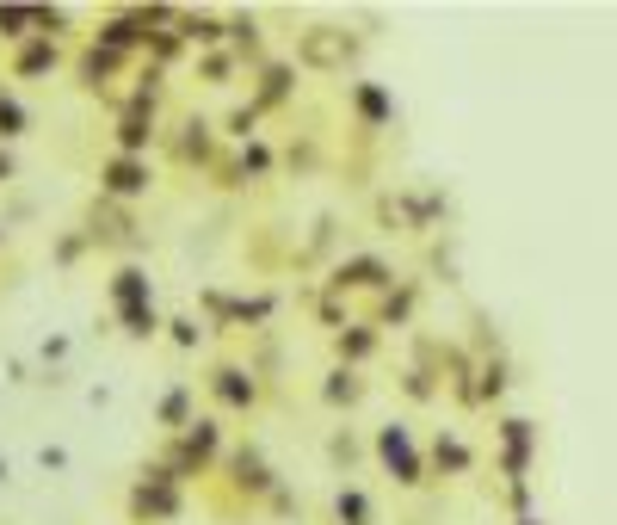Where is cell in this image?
<instances>
[{"mask_svg": "<svg viewBox=\"0 0 617 525\" xmlns=\"http://www.w3.org/2000/svg\"><path fill=\"white\" fill-rule=\"evenodd\" d=\"M216 396H223L229 408H253V402H260V390H253V377H247L241 365H223V371H216Z\"/></svg>", "mask_w": 617, "mask_h": 525, "instance_id": "cell-7", "label": "cell"}, {"mask_svg": "<svg viewBox=\"0 0 617 525\" xmlns=\"http://www.w3.org/2000/svg\"><path fill=\"white\" fill-rule=\"evenodd\" d=\"M377 458L389 464V476H395V482H408V488L420 482V451H414L408 427H383V433H377Z\"/></svg>", "mask_w": 617, "mask_h": 525, "instance_id": "cell-1", "label": "cell"}, {"mask_svg": "<svg viewBox=\"0 0 617 525\" xmlns=\"http://www.w3.org/2000/svg\"><path fill=\"white\" fill-rule=\"evenodd\" d=\"M130 507H136V519H173V513H179V488H173L161 470H149V482H136Z\"/></svg>", "mask_w": 617, "mask_h": 525, "instance_id": "cell-3", "label": "cell"}, {"mask_svg": "<svg viewBox=\"0 0 617 525\" xmlns=\"http://www.w3.org/2000/svg\"><path fill=\"white\" fill-rule=\"evenodd\" d=\"M321 396H328V402H346V408H352L358 396H365V383H358V377H352V371L340 365V371L328 377V390H321Z\"/></svg>", "mask_w": 617, "mask_h": 525, "instance_id": "cell-13", "label": "cell"}, {"mask_svg": "<svg viewBox=\"0 0 617 525\" xmlns=\"http://www.w3.org/2000/svg\"><path fill=\"white\" fill-rule=\"evenodd\" d=\"M253 118H260V112H253V105H241V112L229 118V130H235V136H253Z\"/></svg>", "mask_w": 617, "mask_h": 525, "instance_id": "cell-31", "label": "cell"}, {"mask_svg": "<svg viewBox=\"0 0 617 525\" xmlns=\"http://www.w3.org/2000/svg\"><path fill=\"white\" fill-rule=\"evenodd\" d=\"M506 445H513V451H531V420H506Z\"/></svg>", "mask_w": 617, "mask_h": 525, "instance_id": "cell-27", "label": "cell"}, {"mask_svg": "<svg viewBox=\"0 0 617 525\" xmlns=\"http://www.w3.org/2000/svg\"><path fill=\"white\" fill-rule=\"evenodd\" d=\"M519 525H543V519H519Z\"/></svg>", "mask_w": 617, "mask_h": 525, "instance_id": "cell-34", "label": "cell"}, {"mask_svg": "<svg viewBox=\"0 0 617 525\" xmlns=\"http://www.w3.org/2000/svg\"><path fill=\"white\" fill-rule=\"evenodd\" d=\"M500 390H506V365L494 359V365L482 371V396H500Z\"/></svg>", "mask_w": 617, "mask_h": 525, "instance_id": "cell-28", "label": "cell"}, {"mask_svg": "<svg viewBox=\"0 0 617 525\" xmlns=\"http://www.w3.org/2000/svg\"><path fill=\"white\" fill-rule=\"evenodd\" d=\"M352 99H358V118H365V124H389V118H395L389 93H383V87H371V81H358V87H352Z\"/></svg>", "mask_w": 617, "mask_h": 525, "instance_id": "cell-9", "label": "cell"}, {"mask_svg": "<svg viewBox=\"0 0 617 525\" xmlns=\"http://www.w3.org/2000/svg\"><path fill=\"white\" fill-rule=\"evenodd\" d=\"M149 143H155V112L149 105H130L124 124H118V155H142Z\"/></svg>", "mask_w": 617, "mask_h": 525, "instance_id": "cell-5", "label": "cell"}, {"mask_svg": "<svg viewBox=\"0 0 617 525\" xmlns=\"http://www.w3.org/2000/svg\"><path fill=\"white\" fill-rule=\"evenodd\" d=\"M161 328V315L155 309H136V315H124V334H136V340H149Z\"/></svg>", "mask_w": 617, "mask_h": 525, "instance_id": "cell-24", "label": "cell"}, {"mask_svg": "<svg viewBox=\"0 0 617 525\" xmlns=\"http://www.w3.org/2000/svg\"><path fill=\"white\" fill-rule=\"evenodd\" d=\"M167 328H173L179 346H198V322H192V315H179V322H167Z\"/></svg>", "mask_w": 617, "mask_h": 525, "instance_id": "cell-29", "label": "cell"}, {"mask_svg": "<svg viewBox=\"0 0 617 525\" xmlns=\"http://www.w3.org/2000/svg\"><path fill=\"white\" fill-rule=\"evenodd\" d=\"M334 346H340V359H365L371 346H377V334H371V328H340Z\"/></svg>", "mask_w": 617, "mask_h": 525, "instance_id": "cell-17", "label": "cell"}, {"mask_svg": "<svg viewBox=\"0 0 617 525\" xmlns=\"http://www.w3.org/2000/svg\"><path fill=\"white\" fill-rule=\"evenodd\" d=\"M179 25H186V38H192V44H216V38H223V25H216L210 13H204V19L192 13V19H179Z\"/></svg>", "mask_w": 617, "mask_h": 525, "instance_id": "cell-21", "label": "cell"}, {"mask_svg": "<svg viewBox=\"0 0 617 525\" xmlns=\"http://www.w3.org/2000/svg\"><path fill=\"white\" fill-rule=\"evenodd\" d=\"M432 458H439L445 470H469V445H463V439H445V433H439V445H432Z\"/></svg>", "mask_w": 617, "mask_h": 525, "instance_id": "cell-20", "label": "cell"}, {"mask_svg": "<svg viewBox=\"0 0 617 525\" xmlns=\"http://www.w3.org/2000/svg\"><path fill=\"white\" fill-rule=\"evenodd\" d=\"M44 68H56V44H50V38H38V44L19 50V75H44Z\"/></svg>", "mask_w": 617, "mask_h": 525, "instance_id": "cell-11", "label": "cell"}, {"mask_svg": "<svg viewBox=\"0 0 617 525\" xmlns=\"http://www.w3.org/2000/svg\"><path fill=\"white\" fill-rule=\"evenodd\" d=\"M179 451H186L192 464H204L210 451H216V427H210V420H186V439H179Z\"/></svg>", "mask_w": 617, "mask_h": 525, "instance_id": "cell-10", "label": "cell"}, {"mask_svg": "<svg viewBox=\"0 0 617 525\" xmlns=\"http://www.w3.org/2000/svg\"><path fill=\"white\" fill-rule=\"evenodd\" d=\"M112 68H118V56H112V50H87V56H81V81H87V87H99L105 75H112Z\"/></svg>", "mask_w": 617, "mask_h": 525, "instance_id": "cell-18", "label": "cell"}, {"mask_svg": "<svg viewBox=\"0 0 617 525\" xmlns=\"http://www.w3.org/2000/svg\"><path fill=\"white\" fill-rule=\"evenodd\" d=\"M31 25H38L44 38L56 44V31H68V13H62V7H38V19H31Z\"/></svg>", "mask_w": 617, "mask_h": 525, "instance_id": "cell-25", "label": "cell"}, {"mask_svg": "<svg viewBox=\"0 0 617 525\" xmlns=\"http://www.w3.org/2000/svg\"><path fill=\"white\" fill-rule=\"evenodd\" d=\"M25 124H31L25 105H19L13 93H0V143H7V136H25Z\"/></svg>", "mask_w": 617, "mask_h": 525, "instance_id": "cell-15", "label": "cell"}, {"mask_svg": "<svg viewBox=\"0 0 617 525\" xmlns=\"http://www.w3.org/2000/svg\"><path fill=\"white\" fill-rule=\"evenodd\" d=\"M31 19L38 7H0V38H31Z\"/></svg>", "mask_w": 617, "mask_h": 525, "instance_id": "cell-16", "label": "cell"}, {"mask_svg": "<svg viewBox=\"0 0 617 525\" xmlns=\"http://www.w3.org/2000/svg\"><path fill=\"white\" fill-rule=\"evenodd\" d=\"M328 451H334V464H352V458H358V445H352L346 433H334V445H328Z\"/></svg>", "mask_w": 617, "mask_h": 525, "instance_id": "cell-30", "label": "cell"}, {"mask_svg": "<svg viewBox=\"0 0 617 525\" xmlns=\"http://www.w3.org/2000/svg\"><path fill=\"white\" fill-rule=\"evenodd\" d=\"M161 420H167V427H186V420H192V396H186V390H173V396L161 402Z\"/></svg>", "mask_w": 617, "mask_h": 525, "instance_id": "cell-22", "label": "cell"}, {"mask_svg": "<svg viewBox=\"0 0 617 525\" xmlns=\"http://www.w3.org/2000/svg\"><path fill=\"white\" fill-rule=\"evenodd\" d=\"M266 167H272V155H266L260 143H247V149H241V167H235V173L247 180V173H266Z\"/></svg>", "mask_w": 617, "mask_h": 525, "instance_id": "cell-26", "label": "cell"}, {"mask_svg": "<svg viewBox=\"0 0 617 525\" xmlns=\"http://www.w3.org/2000/svg\"><path fill=\"white\" fill-rule=\"evenodd\" d=\"M235 482L241 488H253V495H266V488H272V470H266V458H260V451H235Z\"/></svg>", "mask_w": 617, "mask_h": 525, "instance_id": "cell-8", "label": "cell"}, {"mask_svg": "<svg viewBox=\"0 0 617 525\" xmlns=\"http://www.w3.org/2000/svg\"><path fill=\"white\" fill-rule=\"evenodd\" d=\"M112 303H118V315H136V309H155V291H149V272H142V266H124V272L112 278Z\"/></svg>", "mask_w": 617, "mask_h": 525, "instance_id": "cell-4", "label": "cell"}, {"mask_svg": "<svg viewBox=\"0 0 617 525\" xmlns=\"http://www.w3.org/2000/svg\"><path fill=\"white\" fill-rule=\"evenodd\" d=\"M389 278H395V272H389V266H383L377 254H358V260H346V266H340V278H334V285H358V291H377V285H389Z\"/></svg>", "mask_w": 617, "mask_h": 525, "instance_id": "cell-6", "label": "cell"}, {"mask_svg": "<svg viewBox=\"0 0 617 525\" xmlns=\"http://www.w3.org/2000/svg\"><path fill=\"white\" fill-rule=\"evenodd\" d=\"M334 513H340V525H371V501L358 495V488H340V501H334Z\"/></svg>", "mask_w": 617, "mask_h": 525, "instance_id": "cell-12", "label": "cell"}, {"mask_svg": "<svg viewBox=\"0 0 617 525\" xmlns=\"http://www.w3.org/2000/svg\"><path fill=\"white\" fill-rule=\"evenodd\" d=\"M149 180H155V173H149V161H142V155H112V161H105V173H99V186L112 192V198H142V192H149Z\"/></svg>", "mask_w": 617, "mask_h": 525, "instance_id": "cell-2", "label": "cell"}, {"mask_svg": "<svg viewBox=\"0 0 617 525\" xmlns=\"http://www.w3.org/2000/svg\"><path fill=\"white\" fill-rule=\"evenodd\" d=\"M290 93V68H266V93H260V105H272V99H284ZM253 105V112H260Z\"/></svg>", "mask_w": 617, "mask_h": 525, "instance_id": "cell-23", "label": "cell"}, {"mask_svg": "<svg viewBox=\"0 0 617 525\" xmlns=\"http://www.w3.org/2000/svg\"><path fill=\"white\" fill-rule=\"evenodd\" d=\"M179 155H186V161H204V155H210V124H204V118L186 124V143H179Z\"/></svg>", "mask_w": 617, "mask_h": 525, "instance_id": "cell-19", "label": "cell"}, {"mask_svg": "<svg viewBox=\"0 0 617 525\" xmlns=\"http://www.w3.org/2000/svg\"><path fill=\"white\" fill-rule=\"evenodd\" d=\"M303 62H315V68H334V62H340V38H328V31H315V38L303 44Z\"/></svg>", "mask_w": 617, "mask_h": 525, "instance_id": "cell-14", "label": "cell"}, {"mask_svg": "<svg viewBox=\"0 0 617 525\" xmlns=\"http://www.w3.org/2000/svg\"><path fill=\"white\" fill-rule=\"evenodd\" d=\"M0 235H7V229H0Z\"/></svg>", "mask_w": 617, "mask_h": 525, "instance_id": "cell-35", "label": "cell"}, {"mask_svg": "<svg viewBox=\"0 0 617 525\" xmlns=\"http://www.w3.org/2000/svg\"><path fill=\"white\" fill-rule=\"evenodd\" d=\"M408 309H414V291H395V297H389V322H402Z\"/></svg>", "mask_w": 617, "mask_h": 525, "instance_id": "cell-32", "label": "cell"}, {"mask_svg": "<svg viewBox=\"0 0 617 525\" xmlns=\"http://www.w3.org/2000/svg\"><path fill=\"white\" fill-rule=\"evenodd\" d=\"M7 180H13V155H7V149H0V186H7Z\"/></svg>", "mask_w": 617, "mask_h": 525, "instance_id": "cell-33", "label": "cell"}]
</instances>
